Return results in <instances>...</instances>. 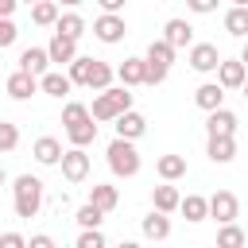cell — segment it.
<instances>
[{"instance_id":"cell-26","label":"cell","mask_w":248,"mask_h":248,"mask_svg":"<svg viewBox=\"0 0 248 248\" xmlns=\"http://www.w3.org/2000/svg\"><path fill=\"white\" fill-rule=\"evenodd\" d=\"M178 209L186 213V221H194V225H198V221H205V217H209V198H202V194H186Z\"/></svg>"},{"instance_id":"cell-7","label":"cell","mask_w":248,"mask_h":248,"mask_svg":"<svg viewBox=\"0 0 248 248\" xmlns=\"http://www.w3.org/2000/svg\"><path fill=\"white\" fill-rule=\"evenodd\" d=\"M62 178L66 182H85L89 178V155H85V147H66V155H62Z\"/></svg>"},{"instance_id":"cell-46","label":"cell","mask_w":248,"mask_h":248,"mask_svg":"<svg viewBox=\"0 0 248 248\" xmlns=\"http://www.w3.org/2000/svg\"><path fill=\"white\" fill-rule=\"evenodd\" d=\"M4 182H8V174H4V167H0V186H4Z\"/></svg>"},{"instance_id":"cell-22","label":"cell","mask_w":248,"mask_h":248,"mask_svg":"<svg viewBox=\"0 0 248 248\" xmlns=\"http://www.w3.org/2000/svg\"><path fill=\"white\" fill-rule=\"evenodd\" d=\"M39 89H43L46 97H58V101H62V97H66V93L74 89V81H70L66 74H58V70H50V74H43V78H39Z\"/></svg>"},{"instance_id":"cell-44","label":"cell","mask_w":248,"mask_h":248,"mask_svg":"<svg viewBox=\"0 0 248 248\" xmlns=\"http://www.w3.org/2000/svg\"><path fill=\"white\" fill-rule=\"evenodd\" d=\"M62 4H66V8H78V4H85V0H62Z\"/></svg>"},{"instance_id":"cell-18","label":"cell","mask_w":248,"mask_h":248,"mask_svg":"<svg viewBox=\"0 0 248 248\" xmlns=\"http://www.w3.org/2000/svg\"><path fill=\"white\" fill-rule=\"evenodd\" d=\"M31 93H39V78H35V74L16 70V74L8 78V97H12V101H27Z\"/></svg>"},{"instance_id":"cell-8","label":"cell","mask_w":248,"mask_h":248,"mask_svg":"<svg viewBox=\"0 0 248 248\" xmlns=\"http://www.w3.org/2000/svg\"><path fill=\"white\" fill-rule=\"evenodd\" d=\"M244 81H248L244 62H240V58H221V66H217V85H221V89H244Z\"/></svg>"},{"instance_id":"cell-24","label":"cell","mask_w":248,"mask_h":248,"mask_svg":"<svg viewBox=\"0 0 248 248\" xmlns=\"http://www.w3.org/2000/svg\"><path fill=\"white\" fill-rule=\"evenodd\" d=\"M89 202H93L101 213H112V209H116V202H120V190H116V186H108V182H97V186L89 190Z\"/></svg>"},{"instance_id":"cell-36","label":"cell","mask_w":248,"mask_h":248,"mask_svg":"<svg viewBox=\"0 0 248 248\" xmlns=\"http://www.w3.org/2000/svg\"><path fill=\"white\" fill-rule=\"evenodd\" d=\"M16 39H19V27H16L12 19H4V16H0V50H4V46H12Z\"/></svg>"},{"instance_id":"cell-10","label":"cell","mask_w":248,"mask_h":248,"mask_svg":"<svg viewBox=\"0 0 248 248\" xmlns=\"http://www.w3.org/2000/svg\"><path fill=\"white\" fill-rule=\"evenodd\" d=\"M190 66H194L198 74H213V70L221 66L217 46H213V43H194V46H190Z\"/></svg>"},{"instance_id":"cell-14","label":"cell","mask_w":248,"mask_h":248,"mask_svg":"<svg viewBox=\"0 0 248 248\" xmlns=\"http://www.w3.org/2000/svg\"><path fill=\"white\" fill-rule=\"evenodd\" d=\"M31 155H35V163H43V167H58L66 151H62V143H58L54 136H39L35 147H31Z\"/></svg>"},{"instance_id":"cell-40","label":"cell","mask_w":248,"mask_h":248,"mask_svg":"<svg viewBox=\"0 0 248 248\" xmlns=\"http://www.w3.org/2000/svg\"><path fill=\"white\" fill-rule=\"evenodd\" d=\"M27 248H54V240H50L46 232H35V236L27 240Z\"/></svg>"},{"instance_id":"cell-19","label":"cell","mask_w":248,"mask_h":248,"mask_svg":"<svg viewBox=\"0 0 248 248\" xmlns=\"http://www.w3.org/2000/svg\"><path fill=\"white\" fill-rule=\"evenodd\" d=\"M143 132H147V120H143V112H136V108H128V112L116 120V136H120V140H132V143H136Z\"/></svg>"},{"instance_id":"cell-38","label":"cell","mask_w":248,"mask_h":248,"mask_svg":"<svg viewBox=\"0 0 248 248\" xmlns=\"http://www.w3.org/2000/svg\"><path fill=\"white\" fill-rule=\"evenodd\" d=\"M0 248H27V236H19V232H0Z\"/></svg>"},{"instance_id":"cell-29","label":"cell","mask_w":248,"mask_h":248,"mask_svg":"<svg viewBox=\"0 0 248 248\" xmlns=\"http://www.w3.org/2000/svg\"><path fill=\"white\" fill-rule=\"evenodd\" d=\"M248 240H244V229L232 221V225H221L217 229V248H244Z\"/></svg>"},{"instance_id":"cell-33","label":"cell","mask_w":248,"mask_h":248,"mask_svg":"<svg viewBox=\"0 0 248 248\" xmlns=\"http://www.w3.org/2000/svg\"><path fill=\"white\" fill-rule=\"evenodd\" d=\"M74 221H78V229H101L105 213H101V209H97L93 202H85V205L78 209V217H74Z\"/></svg>"},{"instance_id":"cell-47","label":"cell","mask_w":248,"mask_h":248,"mask_svg":"<svg viewBox=\"0 0 248 248\" xmlns=\"http://www.w3.org/2000/svg\"><path fill=\"white\" fill-rule=\"evenodd\" d=\"M19 4H31V8H35V4H39V0H19Z\"/></svg>"},{"instance_id":"cell-16","label":"cell","mask_w":248,"mask_h":248,"mask_svg":"<svg viewBox=\"0 0 248 248\" xmlns=\"http://www.w3.org/2000/svg\"><path fill=\"white\" fill-rule=\"evenodd\" d=\"M46 66H50V54H46V46H27V50L19 54V70H23V74H35V78H43V74H50Z\"/></svg>"},{"instance_id":"cell-37","label":"cell","mask_w":248,"mask_h":248,"mask_svg":"<svg viewBox=\"0 0 248 248\" xmlns=\"http://www.w3.org/2000/svg\"><path fill=\"white\" fill-rule=\"evenodd\" d=\"M186 8L194 16H209V12H217V0H186Z\"/></svg>"},{"instance_id":"cell-23","label":"cell","mask_w":248,"mask_h":248,"mask_svg":"<svg viewBox=\"0 0 248 248\" xmlns=\"http://www.w3.org/2000/svg\"><path fill=\"white\" fill-rule=\"evenodd\" d=\"M155 170H159L163 182H178V178L186 174V159H182V155H159V159H155Z\"/></svg>"},{"instance_id":"cell-49","label":"cell","mask_w":248,"mask_h":248,"mask_svg":"<svg viewBox=\"0 0 248 248\" xmlns=\"http://www.w3.org/2000/svg\"><path fill=\"white\" fill-rule=\"evenodd\" d=\"M244 240H248V229H244Z\"/></svg>"},{"instance_id":"cell-5","label":"cell","mask_w":248,"mask_h":248,"mask_svg":"<svg viewBox=\"0 0 248 248\" xmlns=\"http://www.w3.org/2000/svg\"><path fill=\"white\" fill-rule=\"evenodd\" d=\"M143 62H147V85H163L167 74H170V62H174V46L163 43V39H155V43L147 46Z\"/></svg>"},{"instance_id":"cell-15","label":"cell","mask_w":248,"mask_h":248,"mask_svg":"<svg viewBox=\"0 0 248 248\" xmlns=\"http://www.w3.org/2000/svg\"><path fill=\"white\" fill-rule=\"evenodd\" d=\"M46 54H50V62H58V66H70V62L78 58V43L54 31V35H50V43H46Z\"/></svg>"},{"instance_id":"cell-43","label":"cell","mask_w":248,"mask_h":248,"mask_svg":"<svg viewBox=\"0 0 248 248\" xmlns=\"http://www.w3.org/2000/svg\"><path fill=\"white\" fill-rule=\"evenodd\" d=\"M240 62H244V70H248V43H244V50H240Z\"/></svg>"},{"instance_id":"cell-11","label":"cell","mask_w":248,"mask_h":248,"mask_svg":"<svg viewBox=\"0 0 248 248\" xmlns=\"http://www.w3.org/2000/svg\"><path fill=\"white\" fill-rule=\"evenodd\" d=\"M194 105H198L202 112H217V108H225V89H221L217 81H202V85L194 89Z\"/></svg>"},{"instance_id":"cell-1","label":"cell","mask_w":248,"mask_h":248,"mask_svg":"<svg viewBox=\"0 0 248 248\" xmlns=\"http://www.w3.org/2000/svg\"><path fill=\"white\" fill-rule=\"evenodd\" d=\"M62 128H66V140L74 147H89L97 140V124H93V112L81 105V101H66L62 108Z\"/></svg>"},{"instance_id":"cell-4","label":"cell","mask_w":248,"mask_h":248,"mask_svg":"<svg viewBox=\"0 0 248 248\" xmlns=\"http://www.w3.org/2000/svg\"><path fill=\"white\" fill-rule=\"evenodd\" d=\"M105 155H108V170H112L116 178H136V174H140V163H143V159H140V151H136L132 140H120V136H116Z\"/></svg>"},{"instance_id":"cell-20","label":"cell","mask_w":248,"mask_h":248,"mask_svg":"<svg viewBox=\"0 0 248 248\" xmlns=\"http://www.w3.org/2000/svg\"><path fill=\"white\" fill-rule=\"evenodd\" d=\"M140 229H143V236H147V240H155V244H159V240H167V236H170V217H167V213H159V209H151V213L140 221Z\"/></svg>"},{"instance_id":"cell-28","label":"cell","mask_w":248,"mask_h":248,"mask_svg":"<svg viewBox=\"0 0 248 248\" xmlns=\"http://www.w3.org/2000/svg\"><path fill=\"white\" fill-rule=\"evenodd\" d=\"M112 78H116V70H112L108 62H101V58H93V74H89V89H97V93H105V89L112 85Z\"/></svg>"},{"instance_id":"cell-39","label":"cell","mask_w":248,"mask_h":248,"mask_svg":"<svg viewBox=\"0 0 248 248\" xmlns=\"http://www.w3.org/2000/svg\"><path fill=\"white\" fill-rule=\"evenodd\" d=\"M97 4H101V12H105V16H120L128 0H97Z\"/></svg>"},{"instance_id":"cell-12","label":"cell","mask_w":248,"mask_h":248,"mask_svg":"<svg viewBox=\"0 0 248 248\" xmlns=\"http://www.w3.org/2000/svg\"><path fill=\"white\" fill-rule=\"evenodd\" d=\"M205 136L209 140H221V136H236V112L229 108H217L205 116Z\"/></svg>"},{"instance_id":"cell-3","label":"cell","mask_w":248,"mask_h":248,"mask_svg":"<svg viewBox=\"0 0 248 248\" xmlns=\"http://www.w3.org/2000/svg\"><path fill=\"white\" fill-rule=\"evenodd\" d=\"M132 108V93L124 89V85H108L105 93H97L93 97V120H120L124 112Z\"/></svg>"},{"instance_id":"cell-13","label":"cell","mask_w":248,"mask_h":248,"mask_svg":"<svg viewBox=\"0 0 248 248\" xmlns=\"http://www.w3.org/2000/svg\"><path fill=\"white\" fill-rule=\"evenodd\" d=\"M163 43H170L174 50L194 46V27H190L186 19H167V23H163Z\"/></svg>"},{"instance_id":"cell-17","label":"cell","mask_w":248,"mask_h":248,"mask_svg":"<svg viewBox=\"0 0 248 248\" xmlns=\"http://www.w3.org/2000/svg\"><path fill=\"white\" fill-rule=\"evenodd\" d=\"M116 78H120L124 89H128V85H147V62H143V58H124V62L116 66Z\"/></svg>"},{"instance_id":"cell-21","label":"cell","mask_w":248,"mask_h":248,"mask_svg":"<svg viewBox=\"0 0 248 248\" xmlns=\"http://www.w3.org/2000/svg\"><path fill=\"white\" fill-rule=\"evenodd\" d=\"M151 205H155L159 213H174V209L182 205V194H178V186H170V182L155 186V190H151Z\"/></svg>"},{"instance_id":"cell-34","label":"cell","mask_w":248,"mask_h":248,"mask_svg":"<svg viewBox=\"0 0 248 248\" xmlns=\"http://www.w3.org/2000/svg\"><path fill=\"white\" fill-rule=\"evenodd\" d=\"M16 147H19V128L8 124V120H0V155H8Z\"/></svg>"},{"instance_id":"cell-48","label":"cell","mask_w":248,"mask_h":248,"mask_svg":"<svg viewBox=\"0 0 248 248\" xmlns=\"http://www.w3.org/2000/svg\"><path fill=\"white\" fill-rule=\"evenodd\" d=\"M244 101H248V81H244Z\"/></svg>"},{"instance_id":"cell-45","label":"cell","mask_w":248,"mask_h":248,"mask_svg":"<svg viewBox=\"0 0 248 248\" xmlns=\"http://www.w3.org/2000/svg\"><path fill=\"white\" fill-rule=\"evenodd\" d=\"M232 8H248V0H232Z\"/></svg>"},{"instance_id":"cell-30","label":"cell","mask_w":248,"mask_h":248,"mask_svg":"<svg viewBox=\"0 0 248 248\" xmlns=\"http://www.w3.org/2000/svg\"><path fill=\"white\" fill-rule=\"evenodd\" d=\"M225 31L236 35V39H244L248 35V8H229L225 12Z\"/></svg>"},{"instance_id":"cell-25","label":"cell","mask_w":248,"mask_h":248,"mask_svg":"<svg viewBox=\"0 0 248 248\" xmlns=\"http://www.w3.org/2000/svg\"><path fill=\"white\" fill-rule=\"evenodd\" d=\"M205 155H209L213 163H232V159H236V140H232V136L209 140V143H205Z\"/></svg>"},{"instance_id":"cell-27","label":"cell","mask_w":248,"mask_h":248,"mask_svg":"<svg viewBox=\"0 0 248 248\" xmlns=\"http://www.w3.org/2000/svg\"><path fill=\"white\" fill-rule=\"evenodd\" d=\"M54 31H58V35H66V39H74V43H78V39H81V35H85V19H81V16H78V12H66V16H58V23H54Z\"/></svg>"},{"instance_id":"cell-31","label":"cell","mask_w":248,"mask_h":248,"mask_svg":"<svg viewBox=\"0 0 248 248\" xmlns=\"http://www.w3.org/2000/svg\"><path fill=\"white\" fill-rule=\"evenodd\" d=\"M31 19H35L39 27H54V23H58V4H54V0H39V4L31 8Z\"/></svg>"},{"instance_id":"cell-6","label":"cell","mask_w":248,"mask_h":248,"mask_svg":"<svg viewBox=\"0 0 248 248\" xmlns=\"http://www.w3.org/2000/svg\"><path fill=\"white\" fill-rule=\"evenodd\" d=\"M209 217H213L217 225H232V221L240 217V202H236V194H232V190H217V194L209 198Z\"/></svg>"},{"instance_id":"cell-42","label":"cell","mask_w":248,"mask_h":248,"mask_svg":"<svg viewBox=\"0 0 248 248\" xmlns=\"http://www.w3.org/2000/svg\"><path fill=\"white\" fill-rule=\"evenodd\" d=\"M116 248H140V244H136V240H120Z\"/></svg>"},{"instance_id":"cell-2","label":"cell","mask_w":248,"mask_h":248,"mask_svg":"<svg viewBox=\"0 0 248 248\" xmlns=\"http://www.w3.org/2000/svg\"><path fill=\"white\" fill-rule=\"evenodd\" d=\"M43 198H46L43 178H35V174H19V178H16V186H12V205H16V217H39Z\"/></svg>"},{"instance_id":"cell-9","label":"cell","mask_w":248,"mask_h":248,"mask_svg":"<svg viewBox=\"0 0 248 248\" xmlns=\"http://www.w3.org/2000/svg\"><path fill=\"white\" fill-rule=\"evenodd\" d=\"M124 31H128V27H124V16H97V19H93V35H97L101 43H108V46L120 43Z\"/></svg>"},{"instance_id":"cell-35","label":"cell","mask_w":248,"mask_h":248,"mask_svg":"<svg viewBox=\"0 0 248 248\" xmlns=\"http://www.w3.org/2000/svg\"><path fill=\"white\" fill-rule=\"evenodd\" d=\"M74 248H108V244H105V232L101 229H81V236H78Z\"/></svg>"},{"instance_id":"cell-32","label":"cell","mask_w":248,"mask_h":248,"mask_svg":"<svg viewBox=\"0 0 248 248\" xmlns=\"http://www.w3.org/2000/svg\"><path fill=\"white\" fill-rule=\"evenodd\" d=\"M89 74H93V58H89V54H78V58L70 62V74H66V78H70L74 85H89Z\"/></svg>"},{"instance_id":"cell-41","label":"cell","mask_w":248,"mask_h":248,"mask_svg":"<svg viewBox=\"0 0 248 248\" xmlns=\"http://www.w3.org/2000/svg\"><path fill=\"white\" fill-rule=\"evenodd\" d=\"M16 8H19V0H0V16H4V19H12Z\"/></svg>"}]
</instances>
